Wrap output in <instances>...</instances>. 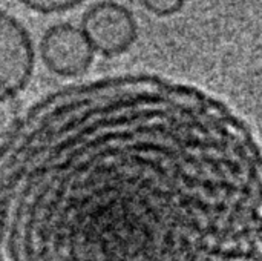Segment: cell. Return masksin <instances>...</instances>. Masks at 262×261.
<instances>
[{
  "label": "cell",
  "mask_w": 262,
  "mask_h": 261,
  "mask_svg": "<svg viewBox=\"0 0 262 261\" xmlns=\"http://www.w3.org/2000/svg\"><path fill=\"white\" fill-rule=\"evenodd\" d=\"M28 9L38 14H60L71 11L84 0H18Z\"/></svg>",
  "instance_id": "obj_4"
},
{
  "label": "cell",
  "mask_w": 262,
  "mask_h": 261,
  "mask_svg": "<svg viewBox=\"0 0 262 261\" xmlns=\"http://www.w3.org/2000/svg\"><path fill=\"white\" fill-rule=\"evenodd\" d=\"M187 0H140L143 8L157 17H170L178 14Z\"/></svg>",
  "instance_id": "obj_5"
},
{
  "label": "cell",
  "mask_w": 262,
  "mask_h": 261,
  "mask_svg": "<svg viewBox=\"0 0 262 261\" xmlns=\"http://www.w3.org/2000/svg\"><path fill=\"white\" fill-rule=\"evenodd\" d=\"M81 28L95 52L103 57L127 52L138 37V25L132 11L109 0L92 5L83 15Z\"/></svg>",
  "instance_id": "obj_1"
},
{
  "label": "cell",
  "mask_w": 262,
  "mask_h": 261,
  "mask_svg": "<svg viewBox=\"0 0 262 261\" xmlns=\"http://www.w3.org/2000/svg\"><path fill=\"white\" fill-rule=\"evenodd\" d=\"M35 68V49L28 29L14 15L3 12L0 22L2 98H17Z\"/></svg>",
  "instance_id": "obj_2"
},
{
  "label": "cell",
  "mask_w": 262,
  "mask_h": 261,
  "mask_svg": "<svg viewBox=\"0 0 262 261\" xmlns=\"http://www.w3.org/2000/svg\"><path fill=\"white\" fill-rule=\"evenodd\" d=\"M94 54L95 49L83 28L71 23L51 26L40 40V57L45 66L60 77L84 75L94 62Z\"/></svg>",
  "instance_id": "obj_3"
}]
</instances>
